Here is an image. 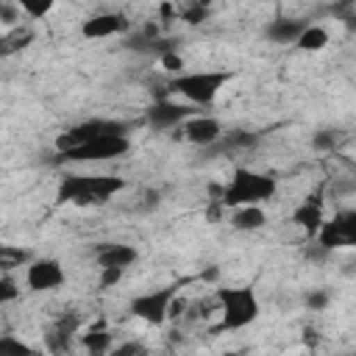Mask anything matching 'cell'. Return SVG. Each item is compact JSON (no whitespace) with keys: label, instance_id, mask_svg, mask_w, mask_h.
Masks as SVG:
<instances>
[{"label":"cell","instance_id":"6da1fadb","mask_svg":"<svg viewBox=\"0 0 356 356\" xmlns=\"http://www.w3.org/2000/svg\"><path fill=\"white\" fill-rule=\"evenodd\" d=\"M278 192V181L267 172L250 170V167H236L228 178V184L220 189L217 203L225 209L234 206H248V203H267Z\"/></svg>","mask_w":356,"mask_h":356},{"label":"cell","instance_id":"7a4b0ae2","mask_svg":"<svg viewBox=\"0 0 356 356\" xmlns=\"http://www.w3.org/2000/svg\"><path fill=\"white\" fill-rule=\"evenodd\" d=\"M217 331H242L261 314V300L253 286H220L217 289Z\"/></svg>","mask_w":356,"mask_h":356},{"label":"cell","instance_id":"3957f363","mask_svg":"<svg viewBox=\"0 0 356 356\" xmlns=\"http://www.w3.org/2000/svg\"><path fill=\"white\" fill-rule=\"evenodd\" d=\"M231 81V70H181L170 81V89L189 106H211Z\"/></svg>","mask_w":356,"mask_h":356},{"label":"cell","instance_id":"277c9868","mask_svg":"<svg viewBox=\"0 0 356 356\" xmlns=\"http://www.w3.org/2000/svg\"><path fill=\"white\" fill-rule=\"evenodd\" d=\"M125 189V181L117 175H67L58 184V200L75 206H103Z\"/></svg>","mask_w":356,"mask_h":356},{"label":"cell","instance_id":"5b68a950","mask_svg":"<svg viewBox=\"0 0 356 356\" xmlns=\"http://www.w3.org/2000/svg\"><path fill=\"white\" fill-rule=\"evenodd\" d=\"M128 150H131L128 131H106V134H97L95 139L83 142L81 147H75L70 153H58V156H61V161H86V164H95V161L122 159Z\"/></svg>","mask_w":356,"mask_h":356},{"label":"cell","instance_id":"8992f818","mask_svg":"<svg viewBox=\"0 0 356 356\" xmlns=\"http://www.w3.org/2000/svg\"><path fill=\"white\" fill-rule=\"evenodd\" d=\"M178 289L175 286H161V289H147L131 298L128 309L134 317H139L147 325H164L170 320V306L175 300Z\"/></svg>","mask_w":356,"mask_h":356},{"label":"cell","instance_id":"52a82bcc","mask_svg":"<svg viewBox=\"0 0 356 356\" xmlns=\"http://www.w3.org/2000/svg\"><path fill=\"white\" fill-rule=\"evenodd\" d=\"M312 239H314L325 253L356 245V211H353V209H342V211H337L331 220H323L320 228H317V234H314Z\"/></svg>","mask_w":356,"mask_h":356},{"label":"cell","instance_id":"ba28073f","mask_svg":"<svg viewBox=\"0 0 356 356\" xmlns=\"http://www.w3.org/2000/svg\"><path fill=\"white\" fill-rule=\"evenodd\" d=\"M106 131H131L128 122L122 120H108V117H89V120H81L75 125H70L67 131H61L56 136V150L58 153H70L75 147H81L83 142L95 139L97 134H106Z\"/></svg>","mask_w":356,"mask_h":356},{"label":"cell","instance_id":"9c48e42d","mask_svg":"<svg viewBox=\"0 0 356 356\" xmlns=\"http://www.w3.org/2000/svg\"><path fill=\"white\" fill-rule=\"evenodd\" d=\"M64 281H67V270L53 256H39L25 267V286L31 292H53L64 286Z\"/></svg>","mask_w":356,"mask_h":356},{"label":"cell","instance_id":"30bf717a","mask_svg":"<svg viewBox=\"0 0 356 356\" xmlns=\"http://www.w3.org/2000/svg\"><path fill=\"white\" fill-rule=\"evenodd\" d=\"M181 136L195 145V147H211L222 139V122L211 114H189L181 125H178Z\"/></svg>","mask_w":356,"mask_h":356},{"label":"cell","instance_id":"8fae6325","mask_svg":"<svg viewBox=\"0 0 356 356\" xmlns=\"http://www.w3.org/2000/svg\"><path fill=\"white\" fill-rule=\"evenodd\" d=\"M128 28H131V22H128V17L122 11H97V14H92V17H86L81 22V36L97 42V39L120 36Z\"/></svg>","mask_w":356,"mask_h":356},{"label":"cell","instance_id":"7c38bea8","mask_svg":"<svg viewBox=\"0 0 356 356\" xmlns=\"http://www.w3.org/2000/svg\"><path fill=\"white\" fill-rule=\"evenodd\" d=\"M189 114H192L189 103H178V100H167L164 97V100H156L147 108V122L156 131H167V128H178Z\"/></svg>","mask_w":356,"mask_h":356},{"label":"cell","instance_id":"4fadbf2b","mask_svg":"<svg viewBox=\"0 0 356 356\" xmlns=\"http://www.w3.org/2000/svg\"><path fill=\"white\" fill-rule=\"evenodd\" d=\"M139 250L128 242H100L95 250V264L97 267H120L128 270L131 264H136Z\"/></svg>","mask_w":356,"mask_h":356},{"label":"cell","instance_id":"5bb4252c","mask_svg":"<svg viewBox=\"0 0 356 356\" xmlns=\"http://www.w3.org/2000/svg\"><path fill=\"white\" fill-rule=\"evenodd\" d=\"M228 225L234 231H242V234H253L259 228L267 225V211H264V203H248V206H234L231 214H228Z\"/></svg>","mask_w":356,"mask_h":356},{"label":"cell","instance_id":"9a60e30c","mask_svg":"<svg viewBox=\"0 0 356 356\" xmlns=\"http://www.w3.org/2000/svg\"><path fill=\"white\" fill-rule=\"evenodd\" d=\"M323 220H325V214H323V203H320L317 197H306V200H300V203L292 209V222H295L306 236H314Z\"/></svg>","mask_w":356,"mask_h":356},{"label":"cell","instance_id":"2e32d148","mask_svg":"<svg viewBox=\"0 0 356 356\" xmlns=\"http://www.w3.org/2000/svg\"><path fill=\"white\" fill-rule=\"evenodd\" d=\"M300 53H320L331 44V33L323 28V25H314V22H306L303 31L298 33V39L292 42Z\"/></svg>","mask_w":356,"mask_h":356},{"label":"cell","instance_id":"e0dca14e","mask_svg":"<svg viewBox=\"0 0 356 356\" xmlns=\"http://www.w3.org/2000/svg\"><path fill=\"white\" fill-rule=\"evenodd\" d=\"M303 25L306 22H300V19H273L270 25H267V39L270 42H275V44H292L295 39H298V33L303 31Z\"/></svg>","mask_w":356,"mask_h":356},{"label":"cell","instance_id":"ac0fdd59","mask_svg":"<svg viewBox=\"0 0 356 356\" xmlns=\"http://www.w3.org/2000/svg\"><path fill=\"white\" fill-rule=\"evenodd\" d=\"M33 353V345L19 339L17 334H0V356H28Z\"/></svg>","mask_w":356,"mask_h":356},{"label":"cell","instance_id":"d6986e66","mask_svg":"<svg viewBox=\"0 0 356 356\" xmlns=\"http://www.w3.org/2000/svg\"><path fill=\"white\" fill-rule=\"evenodd\" d=\"M17 3V8L25 14V17H31V19H44L53 8H56V0H14Z\"/></svg>","mask_w":356,"mask_h":356},{"label":"cell","instance_id":"ffe728a7","mask_svg":"<svg viewBox=\"0 0 356 356\" xmlns=\"http://www.w3.org/2000/svg\"><path fill=\"white\" fill-rule=\"evenodd\" d=\"M31 39H33V33H31V31L14 28L8 36H3V39H0V53H3V56H8V53H17V50L28 47V42H31Z\"/></svg>","mask_w":356,"mask_h":356},{"label":"cell","instance_id":"44dd1931","mask_svg":"<svg viewBox=\"0 0 356 356\" xmlns=\"http://www.w3.org/2000/svg\"><path fill=\"white\" fill-rule=\"evenodd\" d=\"M83 339V348H89L92 353H108L111 350V334L108 331H89L81 337Z\"/></svg>","mask_w":356,"mask_h":356},{"label":"cell","instance_id":"7402d4cb","mask_svg":"<svg viewBox=\"0 0 356 356\" xmlns=\"http://www.w3.org/2000/svg\"><path fill=\"white\" fill-rule=\"evenodd\" d=\"M17 298H19V284L11 275H0V306L11 303Z\"/></svg>","mask_w":356,"mask_h":356},{"label":"cell","instance_id":"603a6c76","mask_svg":"<svg viewBox=\"0 0 356 356\" xmlns=\"http://www.w3.org/2000/svg\"><path fill=\"white\" fill-rule=\"evenodd\" d=\"M97 270H100V278H97V286L100 289L117 286L122 281V275H125V270H120V267H97Z\"/></svg>","mask_w":356,"mask_h":356},{"label":"cell","instance_id":"cb8c5ba5","mask_svg":"<svg viewBox=\"0 0 356 356\" xmlns=\"http://www.w3.org/2000/svg\"><path fill=\"white\" fill-rule=\"evenodd\" d=\"M159 61H161V67L167 70V72H172V75H178L186 64H184V58L178 56V50H164L161 56H159Z\"/></svg>","mask_w":356,"mask_h":356},{"label":"cell","instance_id":"d4e9b609","mask_svg":"<svg viewBox=\"0 0 356 356\" xmlns=\"http://www.w3.org/2000/svg\"><path fill=\"white\" fill-rule=\"evenodd\" d=\"M222 139L228 142V145H234V147H253L256 142H259V136L256 134H248V131H234V134H222Z\"/></svg>","mask_w":356,"mask_h":356},{"label":"cell","instance_id":"484cf974","mask_svg":"<svg viewBox=\"0 0 356 356\" xmlns=\"http://www.w3.org/2000/svg\"><path fill=\"white\" fill-rule=\"evenodd\" d=\"M312 145L317 150H334L337 147V131H317L312 136Z\"/></svg>","mask_w":356,"mask_h":356},{"label":"cell","instance_id":"4316f807","mask_svg":"<svg viewBox=\"0 0 356 356\" xmlns=\"http://www.w3.org/2000/svg\"><path fill=\"white\" fill-rule=\"evenodd\" d=\"M328 292H323V289H312L309 295H306V306L312 309V312H323L325 306H328Z\"/></svg>","mask_w":356,"mask_h":356},{"label":"cell","instance_id":"83f0119b","mask_svg":"<svg viewBox=\"0 0 356 356\" xmlns=\"http://www.w3.org/2000/svg\"><path fill=\"white\" fill-rule=\"evenodd\" d=\"M17 17H19V8H17V3H14V6H6V3H0V22H6V25H14V22H17Z\"/></svg>","mask_w":356,"mask_h":356},{"label":"cell","instance_id":"f1b7e54d","mask_svg":"<svg viewBox=\"0 0 356 356\" xmlns=\"http://www.w3.org/2000/svg\"><path fill=\"white\" fill-rule=\"evenodd\" d=\"M145 348L136 345V342H128V345H120V348H111V353H142Z\"/></svg>","mask_w":356,"mask_h":356}]
</instances>
